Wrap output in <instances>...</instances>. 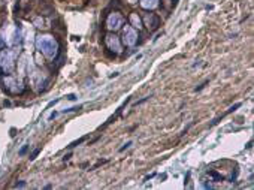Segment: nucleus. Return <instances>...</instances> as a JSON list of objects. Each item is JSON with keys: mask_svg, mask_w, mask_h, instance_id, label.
I'll use <instances>...</instances> for the list:
<instances>
[{"mask_svg": "<svg viewBox=\"0 0 254 190\" xmlns=\"http://www.w3.org/2000/svg\"><path fill=\"white\" fill-rule=\"evenodd\" d=\"M36 46L41 52H43V55L46 59L54 60L57 57V52H59V43L57 41L50 35H41L36 38Z\"/></svg>", "mask_w": 254, "mask_h": 190, "instance_id": "nucleus-1", "label": "nucleus"}, {"mask_svg": "<svg viewBox=\"0 0 254 190\" xmlns=\"http://www.w3.org/2000/svg\"><path fill=\"white\" fill-rule=\"evenodd\" d=\"M124 24V18L120 15L118 12H112L108 20H106V27H108V30L111 32H117L121 29V26Z\"/></svg>", "mask_w": 254, "mask_h": 190, "instance_id": "nucleus-2", "label": "nucleus"}, {"mask_svg": "<svg viewBox=\"0 0 254 190\" xmlns=\"http://www.w3.org/2000/svg\"><path fill=\"white\" fill-rule=\"evenodd\" d=\"M123 42L127 46H133L138 42V32L132 26H126L123 30Z\"/></svg>", "mask_w": 254, "mask_h": 190, "instance_id": "nucleus-3", "label": "nucleus"}, {"mask_svg": "<svg viewBox=\"0 0 254 190\" xmlns=\"http://www.w3.org/2000/svg\"><path fill=\"white\" fill-rule=\"evenodd\" d=\"M105 43H106L108 50L114 51V54H118V52H121V42H120V39L115 35L108 33V35L105 36Z\"/></svg>", "mask_w": 254, "mask_h": 190, "instance_id": "nucleus-4", "label": "nucleus"}, {"mask_svg": "<svg viewBox=\"0 0 254 190\" xmlns=\"http://www.w3.org/2000/svg\"><path fill=\"white\" fill-rule=\"evenodd\" d=\"M144 21H145V26L150 29V32L157 30V29L160 27V23H161L160 17L155 15V14H147V15L144 17Z\"/></svg>", "mask_w": 254, "mask_h": 190, "instance_id": "nucleus-5", "label": "nucleus"}, {"mask_svg": "<svg viewBox=\"0 0 254 190\" xmlns=\"http://www.w3.org/2000/svg\"><path fill=\"white\" fill-rule=\"evenodd\" d=\"M0 63L3 66V69L6 72H12L14 69V60H12V54L11 52H3L2 54V59H0Z\"/></svg>", "mask_w": 254, "mask_h": 190, "instance_id": "nucleus-6", "label": "nucleus"}, {"mask_svg": "<svg viewBox=\"0 0 254 190\" xmlns=\"http://www.w3.org/2000/svg\"><path fill=\"white\" fill-rule=\"evenodd\" d=\"M130 26L133 27V29H138V30H141L142 26H144L141 17L138 15V12H132V14H130Z\"/></svg>", "mask_w": 254, "mask_h": 190, "instance_id": "nucleus-7", "label": "nucleus"}, {"mask_svg": "<svg viewBox=\"0 0 254 190\" xmlns=\"http://www.w3.org/2000/svg\"><path fill=\"white\" fill-rule=\"evenodd\" d=\"M141 6L144 9H154L159 6V0H141Z\"/></svg>", "mask_w": 254, "mask_h": 190, "instance_id": "nucleus-8", "label": "nucleus"}, {"mask_svg": "<svg viewBox=\"0 0 254 190\" xmlns=\"http://www.w3.org/2000/svg\"><path fill=\"white\" fill-rule=\"evenodd\" d=\"M84 141H87V136H82V138H79V139H76V141H73L70 145H68V148H73L76 147V145H79V144H82Z\"/></svg>", "mask_w": 254, "mask_h": 190, "instance_id": "nucleus-9", "label": "nucleus"}, {"mask_svg": "<svg viewBox=\"0 0 254 190\" xmlns=\"http://www.w3.org/2000/svg\"><path fill=\"white\" fill-rule=\"evenodd\" d=\"M241 105H242V104H241V102H238V104H235V105H233V106H230V108H229L227 111H226V113L223 114V117H224V115H227V114H232V113H233V111H236V109H238V108H239V106H241Z\"/></svg>", "mask_w": 254, "mask_h": 190, "instance_id": "nucleus-10", "label": "nucleus"}, {"mask_svg": "<svg viewBox=\"0 0 254 190\" xmlns=\"http://www.w3.org/2000/svg\"><path fill=\"white\" fill-rule=\"evenodd\" d=\"M209 175H211V177L214 178V180H215V181H223V180H224V178L221 177L220 174H217L215 171H209Z\"/></svg>", "mask_w": 254, "mask_h": 190, "instance_id": "nucleus-11", "label": "nucleus"}, {"mask_svg": "<svg viewBox=\"0 0 254 190\" xmlns=\"http://www.w3.org/2000/svg\"><path fill=\"white\" fill-rule=\"evenodd\" d=\"M39 153H41V148H36V150H34L33 153L30 154V157H28V159H30V160H34V159L37 157V154H39Z\"/></svg>", "mask_w": 254, "mask_h": 190, "instance_id": "nucleus-12", "label": "nucleus"}, {"mask_svg": "<svg viewBox=\"0 0 254 190\" xmlns=\"http://www.w3.org/2000/svg\"><path fill=\"white\" fill-rule=\"evenodd\" d=\"M105 163H108V160H106V159H105V160H97V163L91 168V171H93V169H97L99 166H102V165H105Z\"/></svg>", "mask_w": 254, "mask_h": 190, "instance_id": "nucleus-13", "label": "nucleus"}, {"mask_svg": "<svg viewBox=\"0 0 254 190\" xmlns=\"http://www.w3.org/2000/svg\"><path fill=\"white\" fill-rule=\"evenodd\" d=\"M130 145H132V141H129L127 144H124V147H121V148H120V153H123V151H124V150H127V148L130 147Z\"/></svg>", "mask_w": 254, "mask_h": 190, "instance_id": "nucleus-14", "label": "nucleus"}, {"mask_svg": "<svg viewBox=\"0 0 254 190\" xmlns=\"http://www.w3.org/2000/svg\"><path fill=\"white\" fill-rule=\"evenodd\" d=\"M27 150H28V145H24V147L20 150V156H24L25 153H27Z\"/></svg>", "mask_w": 254, "mask_h": 190, "instance_id": "nucleus-15", "label": "nucleus"}, {"mask_svg": "<svg viewBox=\"0 0 254 190\" xmlns=\"http://www.w3.org/2000/svg\"><path fill=\"white\" fill-rule=\"evenodd\" d=\"M24 186H25V183H24V181L17 183V184H15V187H24Z\"/></svg>", "mask_w": 254, "mask_h": 190, "instance_id": "nucleus-16", "label": "nucleus"}, {"mask_svg": "<svg viewBox=\"0 0 254 190\" xmlns=\"http://www.w3.org/2000/svg\"><path fill=\"white\" fill-rule=\"evenodd\" d=\"M178 2H179V0H172V8H177V6H178Z\"/></svg>", "mask_w": 254, "mask_h": 190, "instance_id": "nucleus-17", "label": "nucleus"}, {"mask_svg": "<svg viewBox=\"0 0 254 190\" xmlns=\"http://www.w3.org/2000/svg\"><path fill=\"white\" fill-rule=\"evenodd\" d=\"M68 99H69V100H75L76 97H75V95H69V96H68Z\"/></svg>", "mask_w": 254, "mask_h": 190, "instance_id": "nucleus-18", "label": "nucleus"}, {"mask_svg": "<svg viewBox=\"0 0 254 190\" xmlns=\"http://www.w3.org/2000/svg\"><path fill=\"white\" fill-rule=\"evenodd\" d=\"M15 132H17V130L14 129V127H12V129H11V136H15V135H17Z\"/></svg>", "mask_w": 254, "mask_h": 190, "instance_id": "nucleus-19", "label": "nucleus"}, {"mask_svg": "<svg viewBox=\"0 0 254 190\" xmlns=\"http://www.w3.org/2000/svg\"><path fill=\"white\" fill-rule=\"evenodd\" d=\"M251 147H253V141H250V142L245 145V148H251Z\"/></svg>", "mask_w": 254, "mask_h": 190, "instance_id": "nucleus-20", "label": "nucleus"}, {"mask_svg": "<svg viewBox=\"0 0 254 190\" xmlns=\"http://www.w3.org/2000/svg\"><path fill=\"white\" fill-rule=\"evenodd\" d=\"M70 156H72V154H66L64 157H63V160H64V162H66V160H69V159H70Z\"/></svg>", "mask_w": 254, "mask_h": 190, "instance_id": "nucleus-21", "label": "nucleus"}]
</instances>
